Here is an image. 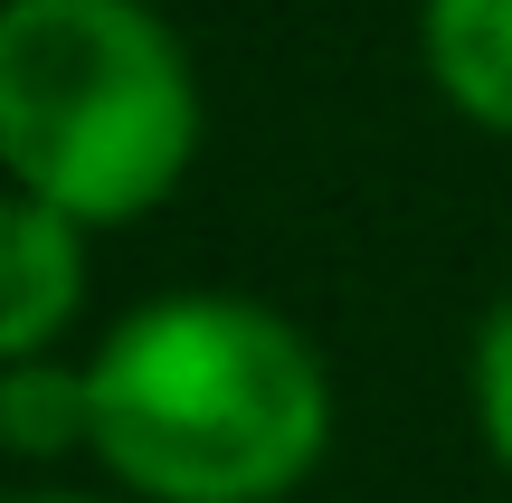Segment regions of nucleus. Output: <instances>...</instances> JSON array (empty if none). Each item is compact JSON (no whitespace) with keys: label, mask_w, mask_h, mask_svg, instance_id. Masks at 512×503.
I'll use <instances>...</instances> for the list:
<instances>
[{"label":"nucleus","mask_w":512,"mask_h":503,"mask_svg":"<svg viewBox=\"0 0 512 503\" xmlns=\"http://www.w3.org/2000/svg\"><path fill=\"white\" fill-rule=\"evenodd\" d=\"M200 152V76L152 0H0V171L124 228L181 190Z\"/></svg>","instance_id":"f03ea898"},{"label":"nucleus","mask_w":512,"mask_h":503,"mask_svg":"<svg viewBox=\"0 0 512 503\" xmlns=\"http://www.w3.org/2000/svg\"><path fill=\"white\" fill-rule=\"evenodd\" d=\"M475 428H484V447H494V466L512 475V295H494V314H484V333H475Z\"/></svg>","instance_id":"423d86ee"},{"label":"nucleus","mask_w":512,"mask_h":503,"mask_svg":"<svg viewBox=\"0 0 512 503\" xmlns=\"http://www.w3.org/2000/svg\"><path fill=\"white\" fill-rule=\"evenodd\" d=\"M0 456H29V466H57V456H95V380L86 361H19L0 371Z\"/></svg>","instance_id":"39448f33"},{"label":"nucleus","mask_w":512,"mask_h":503,"mask_svg":"<svg viewBox=\"0 0 512 503\" xmlns=\"http://www.w3.org/2000/svg\"><path fill=\"white\" fill-rule=\"evenodd\" d=\"M86 380L95 466L143 503H285L332 447L323 352L247 295L133 304Z\"/></svg>","instance_id":"f257e3e1"},{"label":"nucleus","mask_w":512,"mask_h":503,"mask_svg":"<svg viewBox=\"0 0 512 503\" xmlns=\"http://www.w3.org/2000/svg\"><path fill=\"white\" fill-rule=\"evenodd\" d=\"M0 503H95V494H0Z\"/></svg>","instance_id":"0eeeda50"},{"label":"nucleus","mask_w":512,"mask_h":503,"mask_svg":"<svg viewBox=\"0 0 512 503\" xmlns=\"http://www.w3.org/2000/svg\"><path fill=\"white\" fill-rule=\"evenodd\" d=\"M418 48L437 95L484 133H512V0H427Z\"/></svg>","instance_id":"20e7f679"},{"label":"nucleus","mask_w":512,"mask_h":503,"mask_svg":"<svg viewBox=\"0 0 512 503\" xmlns=\"http://www.w3.org/2000/svg\"><path fill=\"white\" fill-rule=\"evenodd\" d=\"M86 238L95 228H76L67 209L0 190V371L48 361L86 314Z\"/></svg>","instance_id":"7ed1b4c3"}]
</instances>
